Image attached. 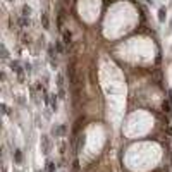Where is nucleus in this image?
Here are the masks:
<instances>
[{"instance_id": "obj_1", "label": "nucleus", "mask_w": 172, "mask_h": 172, "mask_svg": "<svg viewBox=\"0 0 172 172\" xmlns=\"http://www.w3.org/2000/svg\"><path fill=\"white\" fill-rule=\"evenodd\" d=\"M40 146H41V152L43 155H48L52 152V138L48 134H43L41 140H40Z\"/></svg>"}, {"instance_id": "obj_2", "label": "nucleus", "mask_w": 172, "mask_h": 172, "mask_svg": "<svg viewBox=\"0 0 172 172\" xmlns=\"http://www.w3.org/2000/svg\"><path fill=\"white\" fill-rule=\"evenodd\" d=\"M62 43H64L67 48L72 45V34H71L69 29H62Z\"/></svg>"}, {"instance_id": "obj_3", "label": "nucleus", "mask_w": 172, "mask_h": 172, "mask_svg": "<svg viewBox=\"0 0 172 172\" xmlns=\"http://www.w3.org/2000/svg\"><path fill=\"white\" fill-rule=\"evenodd\" d=\"M67 133V127L64 126V124H60V126H55L53 129H52V134L55 136V138H60V136H64Z\"/></svg>"}, {"instance_id": "obj_4", "label": "nucleus", "mask_w": 172, "mask_h": 172, "mask_svg": "<svg viewBox=\"0 0 172 172\" xmlns=\"http://www.w3.org/2000/svg\"><path fill=\"white\" fill-rule=\"evenodd\" d=\"M57 105H59V95L52 93V95H50V107H52V110H53V112L57 110Z\"/></svg>"}, {"instance_id": "obj_5", "label": "nucleus", "mask_w": 172, "mask_h": 172, "mask_svg": "<svg viewBox=\"0 0 172 172\" xmlns=\"http://www.w3.org/2000/svg\"><path fill=\"white\" fill-rule=\"evenodd\" d=\"M10 67H12V71H14L16 74H19V78H22V69H21V64H19V62H12Z\"/></svg>"}, {"instance_id": "obj_6", "label": "nucleus", "mask_w": 172, "mask_h": 172, "mask_svg": "<svg viewBox=\"0 0 172 172\" xmlns=\"http://www.w3.org/2000/svg\"><path fill=\"white\" fill-rule=\"evenodd\" d=\"M84 138H86L84 134H79V141H78V146H76V153H79V152H81V148L84 146V141H86Z\"/></svg>"}, {"instance_id": "obj_7", "label": "nucleus", "mask_w": 172, "mask_h": 172, "mask_svg": "<svg viewBox=\"0 0 172 172\" xmlns=\"http://www.w3.org/2000/svg\"><path fill=\"white\" fill-rule=\"evenodd\" d=\"M55 50H57L60 55H64V53H65V48H64V45H62L60 41H55Z\"/></svg>"}, {"instance_id": "obj_8", "label": "nucleus", "mask_w": 172, "mask_h": 172, "mask_svg": "<svg viewBox=\"0 0 172 172\" xmlns=\"http://www.w3.org/2000/svg\"><path fill=\"white\" fill-rule=\"evenodd\" d=\"M14 160H16V164H21V162H22V153H21V150H16V152H14Z\"/></svg>"}, {"instance_id": "obj_9", "label": "nucleus", "mask_w": 172, "mask_h": 172, "mask_svg": "<svg viewBox=\"0 0 172 172\" xmlns=\"http://www.w3.org/2000/svg\"><path fill=\"white\" fill-rule=\"evenodd\" d=\"M31 12H33V10H31V7H29V5H22V16H24V17H29V16H31Z\"/></svg>"}, {"instance_id": "obj_10", "label": "nucleus", "mask_w": 172, "mask_h": 172, "mask_svg": "<svg viewBox=\"0 0 172 172\" xmlns=\"http://www.w3.org/2000/svg\"><path fill=\"white\" fill-rule=\"evenodd\" d=\"M165 14H167V12H165V9H164V7H162V9H159V21H160V22H164V21H165Z\"/></svg>"}, {"instance_id": "obj_11", "label": "nucleus", "mask_w": 172, "mask_h": 172, "mask_svg": "<svg viewBox=\"0 0 172 172\" xmlns=\"http://www.w3.org/2000/svg\"><path fill=\"white\" fill-rule=\"evenodd\" d=\"M41 22H43V28H45V29H48V26H50V24H48V17H47V14H41Z\"/></svg>"}, {"instance_id": "obj_12", "label": "nucleus", "mask_w": 172, "mask_h": 172, "mask_svg": "<svg viewBox=\"0 0 172 172\" xmlns=\"http://www.w3.org/2000/svg\"><path fill=\"white\" fill-rule=\"evenodd\" d=\"M57 86H59V88H64V76H62V74H57Z\"/></svg>"}, {"instance_id": "obj_13", "label": "nucleus", "mask_w": 172, "mask_h": 172, "mask_svg": "<svg viewBox=\"0 0 172 172\" xmlns=\"http://www.w3.org/2000/svg\"><path fill=\"white\" fill-rule=\"evenodd\" d=\"M171 109H172V102H169V100L164 102V110H165V112H171Z\"/></svg>"}, {"instance_id": "obj_14", "label": "nucleus", "mask_w": 172, "mask_h": 172, "mask_svg": "<svg viewBox=\"0 0 172 172\" xmlns=\"http://www.w3.org/2000/svg\"><path fill=\"white\" fill-rule=\"evenodd\" d=\"M59 98H60V100L65 98V91H64V88H59Z\"/></svg>"}, {"instance_id": "obj_15", "label": "nucleus", "mask_w": 172, "mask_h": 172, "mask_svg": "<svg viewBox=\"0 0 172 172\" xmlns=\"http://www.w3.org/2000/svg\"><path fill=\"white\" fill-rule=\"evenodd\" d=\"M78 171H79V162L74 160V164H72V172H78Z\"/></svg>"}, {"instance_id": "obj_16", "label": "nucleus", "mask_w": 172, "mask_h": 172, "mask_svg": "<svg viewBox=\"0 0 172 172\" xmlns=\"http://www.w3.org/2000/svg\"><path fill=\"white\" fill-rule=\"evenodd\" d=\"M2 57H3V59H7V57H9V53H7V48H5L3 45H2Z\"/></svg>"}, {"instance_id": "obj_17", "label": "nucleus", "mask_w": 172, "mask_h": 172, "mask_svg": "<svg viewBox=\"0 0 172 172\" xmlns=\"http://www.w3.org/2000/svg\"><path fill=\"white\" fill-rule=\"evenodd\" d=\"M2 110H3V114H9V109H7V105H3V103H2Z\"/></svg>"}]
</instances>
